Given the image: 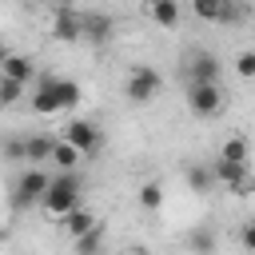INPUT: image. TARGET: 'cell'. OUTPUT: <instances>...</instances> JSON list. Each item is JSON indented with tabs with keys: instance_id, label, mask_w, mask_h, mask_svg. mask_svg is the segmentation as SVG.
Segmentation results:
<instances>
[{
	"instance_id": "obj_1",
	"label": "cell",
	"mask_w": 255,
	"mask_h": 255,
	"mask_svg": "<svg viewBox=\"0 0 255 255\" xmlns=\"http://www.w3.org/2000/svg\"><path fill=\"white\" fill-rule=\"evenodd\" d=\"M76 207H80V179H76V171H60V175L52 179V191H48V199H44V211L56 215V219H64V215H72Z\"/></svg>"
},
{
	"instance_id": "obj_2",
	"label": "cell",
	"mask_w": 255,
	"mask_h": 255,
	"mask_svg": "<svg viewBox=\"0 0 255 255\" xmlns=\"http://www.w3.org/2000/svg\"><path fill=\"white\" fill-rule=\"evenodd\" d=\"M159 92H163V76H159L151 64H135V68L128 72V80H124V96H128L131 104H151Z\"/></svg>"
},
{
	"instance_id": "obj_3",
	"label": "cell",
	"mask_w": 255,
	"mask_h": 255,
	"mask_svg": "<svg viewBox=\"0 0 255 255\" xmlns=\"http://www.w3.org/2000/svg\"><path fill=\"white\" fill-rule=\"evenodd\" d=\"M187 108H191V116H203V120L219 116L223 112V88L219 84H187Z\"/></svg>"
},
{
	"instance_id": "obj_4",
	"label": "cell",
	"mask_w": 255,
	"mask_h": 255,
	"mask_svg": "<svg viewBox=\"0 0 255 255\" xmlns=\"http://www.w3.org/2000/svg\"><path fill=\"white\" fill-rule=\"evenodd\" d=\"M48 191H52V179H48L40 167H28V171L16 179V195H12V203H16V207H28V203H36V199L44 203Z\"/></svg>"
},
{
	"instance_id": "obj_5",
	"label": "cell",
	"mask_w": 255,
	"mask_h": 255,
	"mask_svg": "<svg viewBox=\"0 0 255 255\" xmlns=\"http://www.w3.org/2000/svg\"><path fill=\"white\" fill-rule=\"evenodd\" d=\"M64 139H68L84 159H88V155H96V151H100V143H104V139H100V128H96V124H88V120H72V124H64Z\"/></svg>"
},
{
	"instance_id": "obj_6",
	"label": "cell",
	"mask_w": 255,
	"mask_h": 255,
	"mask_svg": "<svg viewBox=\"0 0 255 255\" xmlns=\"http://www.w3.org/2000/svg\"><path fill=\"white\" fill-rule=\"evenodd\" d=\"M219 72H223V64L211 52H195L187 60V84H219Z\"/></svg>"
},
{
	"instance_id": "obj_7",
	"label": "cell",
	"mask_w": 255,
	"mask_h": 255,
	"mask_svg": "<svg viewBox=\"0 0 255 255\" xmlns=\"http://www.w3.org/2000/svg\"><path fill=\"white\" fill-rule=\"evenodd\" d=\"M56 84H60V76H40V84H36V92H32V112H36V116H56V112H64V108H60V96H56Z\"/></svg>"
},
{
	"instance_id": "obj_8",
	"label": "cell",
	"mask_w": 255,
	"mask_h": 255,
	"mask_svg": "<svg viewBox=\"0 0 255 255\" xmlns=\"http://www.w3.org/2000/svg\"><path fill=\"white\" fill-rule=\"evenodd\" d=\"M52 36H56V40H64V44L80 40V36H84V16H76V12L60 8V12L52 16Z\"/></svg>"
},
{
	"instance_id": "obj_9",
	"label": "cell",
	"mask_w": 255,
	"mask_h": 255,
	"mask_svg": "<svg viewBox=\"0 0 255 255\" xmlns=\"http://www.w3.org/2000/svg\"><path fill=\"white\" fill-rule=\"evenodd\" d=\"M0 76L28 84V80H32V60H28V56H16V52H0Z\"/></svg>"
},
{
	"instance_id": "obj_10",
	"label": "cell",
	"mask_w": 255,
	"mask_h": 255,
	"mask_svg": "<svg viewBox=\"0 0 255 255\" xmlns=\"http://www.w3.org/2000/svg\"><path fill=\"white\" fill-rule=\"evenodd\" d=\"M219 159H227V163H239V167H251L247 159H251V143L243 139V135H231V139H223V147H219Z\"/></svg>"
},
{
	"instance_id": "obj_11",
	"label": "cell",
	"mask_w": 255,
	"mask_h": 255,
	"mask_svg": "<svg viewBox=\"0 0 255 255\" xmlns=\"http://www.w3.org/2000/svg\"><path fill=\"white\" fill-rule=\"evenodd\" d=\"M92 227H100V219H96L92 211H84V207H76L72 215H64V231H68L72 239H84Z\"/></svg>"
},
{
	"instance_id": "obj_12",
	"label": "cell",
	"mask_w": 255,
	"mask_h": 255,
	"mask_svg": "<svg viewBox=\"0 0 255 255\" xmlns=\"http://www.w3.org/2000/svg\"><path fill=\"white\" fill-rule=\"evenodd\" d=\"M251 175V167H239V163H227V159H215V183H223V187H239L243 179Z\"/></svg>"
},
{
	"instance_id": "obj_13",
	"label": "cell",
	"mask_w": 255,
	"mask_h": 255,
	"mask_svg": "<svg viewBox=\"0 0 255 255\" xmlns=\"http://www.w3.org/2000/svg\"><path fill=\"white\" fill-rule=\"evenodd\" d=\"M147 16H151L159 28H175V24H179V4H175V0H155V4H147Z\"/></svg>"
},
{
	"instance_id": "obj_14",
	"label": "cell",
	"mask_w": 255,
	"mask_h": 255,
	"mask_svg": "<svg viewBox=\"0 0 255 255\" xmlns=\"http://www.w3.org/2000/svg\"><path fill=\"white\" fill-rule=\"evenodd\" d=\"M211 183H215V167H207V163H191V167H187V187H191L195 195H207Z\"/></svg>"
},
{
	"instance_id": "obj_15",
	"label": "cell",
	"mask_w": 255,
	"mask_h": 255,
	"mask_svg": "<svg viewBox=\"0 0 255 255\" xmlns=\"http://www.w3.org/2000/svg\"><path fill=\"white\" fill-rule=\"evenodd\" d=\"M187 251L191 255H215V231L211 227H191L187 231Z\"/></svg>"
},
{
	"instance_id": "obj_16",
	"label": "cell",
	"mask_w": 255,
	"mask_h": 255,
	"mask_svg": "<svg viewBox=\"0 0 255 255\" xmlns=\"http://www.w3.org/2000/svg\"><path fill=\"white\" fill-rule=\"evenodd\" d=\"M24 143H28V159H32V163H40V159H52V155H56V143H60V139L32 135V139H24Z\"/></svg>"
},
{
	"instance_id": "obj_17",
	"label": "cell",
	"mask_w": 255,
	"mask_h": 255,
	"mask_svg": "<svg viewBox=\"0 0 255 255\" xmlns=\"http://www.w3.org/2000/svg\"><path fill=\"white\" fill-rule=\"evenodd\" d=\"M139 207L143 211H159L163 207V183H155V179L139 183Z\"/></svg>"
},
{
	"instance_id": "obj_18",
	"label": "cell",
	"mask_w": 255,
	"mask_h": 255,
	"mask_svg": "<svg viewBox=\"0 0 255 255\" xmlns=\"http://www.w3.org/2000/svg\"><path fill=\"white\" fill-rule=\"evenodd\" d=\"M80 159H84V155H80V151H76L68 139H60V143H56V155H52V163H56L60 171H76V163H80Z\"/></svg>"
},
{
	"instance_id": "obj_19",
	"label": "cell",
	"mask_w": 255,
	"mask_h": 255,
	"mask_svg": "<svg viewBox=\"0 0 255 255\" xmlns=\"http://www.w3.org/2000/svg\"><path fill=\"white\" fill-rule=\"evenodd\" d=\"M108 32H112V20H108L104 12L84 16V36H92V40H108Z\"/></svg>"
},
{
	"instance_id": "obj_20",
	"label": "cell",
	"mask_w": 255,
	"mask_h": 255,
	"mask_svg": "<svg viewBox=\"0 0 255 255\" xmlns=\"http://www.w3.org/2000/svg\"><path fill=\"white\" fill-rule=\"evenodd\" d=\"M56 96H60V108H76L84 92H80L76 80H60V84H56Z\"/></svg>"
},
{
	"instance_id": "obj_21",
	"label": "cell",
	"mask_w": 255,
	"mask_h": 255,
	"mask_svg": "<svg viewBox=\"0 0 255 255\" xmlns=\"http://www.w3.org/2000/svg\"><path fill=\"white\" fill-rule=\"evenodd\" d=\"M24 88H28V84H20V80H4V76H0V104L12 108V104L24 96Z\"/></svg>"
},
{
	"instance_id": "obj_22",
	"label": "cell",
	"mask_w": 255,
	"mask_h": 255,
	"mask_svg": "<svg viewBox=\"0 0 255 255\" xmlns=\"http://www.w3.org/2000/svg\"><path fill=\"white\" fill-rule=\"evenodd\" d=\"M191 12H195L199 20H215V24H219V12H223V0H195V4H191Z\"/></svg>"
},
{
	"instance_id": "obj_23",
	"label": "cell",
	"mask_w": 255,
	"mask_h": 255,
	"mask_svg": "<svg viewBox=\"0 0 255 255\" xmlns=\"http://www.w3.org/2000/svg\"><path fill=\"white\" fill-rule=\"evenodd\" d=\"M100 239H104V223H100V227H92L84 239H76V251H80V255H88V251H96V247H100Z\"/></svg>"
},
{
	"instance_id": "obj_24",
	"label": "cell",
	"mask_w": 255,
	"mask_h": 255,
	"mask_svg": "<svg viewBox=\"0 0 255 255\" xmlns=\"http://www.w3.org/2000/svg\"><path fill=\"white\" fill-rule=\"evenodd\" d=\"M235 72H239L243 80H255V52H251V48L235 56Z\"/></svg>"
},
{
	"instance_id": "obj_25",
	"label": "cell",
	"mask_w": 255,
	"mask_h": 255,
	"mask_svg": "<svg viewBox=\"0 0 255 255\" xmlns=\"http://www.w3.org/2000/svg\"><path fill=\"white\" fill-rule=\"evenodd\" d=\"M239 243H243V251H247V255H255V219H247V223H243Z\"/></svg>"
},
{
	"instance_id": "obj_26",
	"label": "cell",
	"mask_w": 255,
	"mask_h": 255,
	"mask_svg": "<svg viewBox=\"0 0 255 255\" xmlns=\"http://www.w3.org/2000/svg\"><path fill=\"white\" fill-rule=\"evenodd\" d=\"M235 20H243V8H239V4H227V0H223V12H219V24H235Z\"/></svg>"
},
{
	"instance_id": "obj_27",
	"label": "cell",
	"mask_w": 255,
	"mask_h": 255,
	"mask_svg": "<svg viewBox=\"0 0 255 255\" xmlns=\"http://www.w3.org/2000/svg\"><path fill=\"white\" fill-rule=\"evenodd\" d=\"M8 159H28V143L12 139V143H8Z\"/></svg>"
},
{
	"instance_id": "obj_28",
	"label": "cell",
	"mask_w": 255,
	"mask_h": 255,
	"mask_svg": "<svg viewBox=\"0 0 255 255\" xmlns=\"http://www.w3.org/2000/svg\"><path fill=\"white\" fill-rule=\"evenodd\" d=\"M251 191H255V171H251V175H247V179L235 187V195H251Z\"/></svg>"
}]
</instances>
